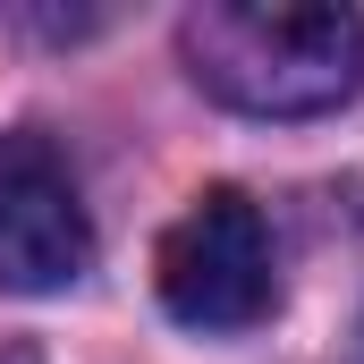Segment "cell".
Here are the masks:
<instances>
[{"instance_id":"6da1fadb","label":"cell","mask_w":364,"mask_h":364,"mask_svg":"<svg viewBox=\"0 0 364 364\" xmlns=\"http://www.w3.org/2000/svg\"><path fill=\"white\" fill-rule=\"evenodd\" d=\"M178 51L195 85L246 119H322L364 85V17L339 0H203Z\"/></svg>"},{"instance_id":"7a4b0ae2","label":"cell","mask_w":364,"mask_h":364,"mask_svg":"<svg viewBox=\"0 0 364 364\" xmlns=\"http://www.w3.org/2000/svg\"><path fill=\"white\" fill-rule=\"evenodd\" d=\"M161 305L178 314L186 331H255L279 305V272H272V229L237 186L195 195L170 237H161Z\"/></svg>"},{"instance_id":"3957f363","label":"cell","mask_w":364,"mask_h":364,"mask_svg":"<svg viewBox=\"0 0 364 364\" xmlns=\"http://www.w3.org/2000/svg\"><path fill=\"white\" fill-rule=\"evenodd\" d=\"M85 272H93V220L77 195V170L34 127L0 136V288L9 296H60Z\"/></svg>"}]
</instances>
